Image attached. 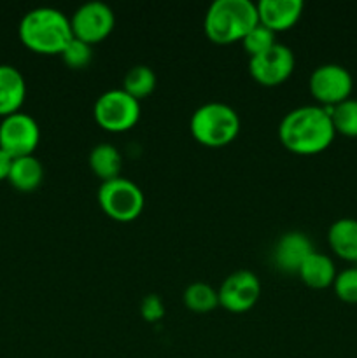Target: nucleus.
I'll list each match as a JSON object with an SVG mask.
<instances>
[{"label":"nucleus","mask_w":357,"mask_h":358,"mask_svg":"<svg viewBox=\"0 0 357 358\" xmlns=\"http://www.w3.org/2000/svg\"><path fill=\"white\" fill-rule=\"evenodd\" d=\"M219 306L230 313H245L252 310L261 296V282L248 269H240L227 276L217 290Z\"/></svg>","instance_id":"obj_11"},{"label":"nucleus","mask_w":357,"mask_h":358,"mask_svg":"<svg viewBox=\"0 0 357 358\" xmlns=\"http://www.w3.org/2000/svg\"><path fill=\"white\" fill-rule=\"evenodd\" d=\"M275 44V34H273L270 28L262 27L261 23L255 24V27L241 38V45H244L245 51L248 52V56L261 55V52H265L266 49H270Z\"/></svg>","instance_id":"obj_22"},{"label":"nucleus","mask_w":357,"mask_h":358,"mask_svg":"<svg viewBox=\"0 0 357 358\" xmlns=\"http://www.w3.org/2000/svg\"><path fill=\"white\" fill-rule=\"evenodd\" d=\"M310 93L321 107H335L350 98L354 77L349 69L338 63H324L310 73Z\"/></svg>","instance_id":"obj_7"},{"label":"nucleus","mask_w":357,"mask_h":358,"mask_svg":"<svg viewBox=\"0 0 357 358\" xmlns=\"http://www.w3.org/2000/svg\"><path fill=\"white\" fill-rule=\"evenodd\" d=\"M91 171L102 178V182L112 180V178L121 177L122 157L121 152L115 149L112 143H98L91 149L90 157H88Z\"/></svg>","instance_id":"obj_18"},{"label":"nucleus","mask_w":357,"mask_h":358,"mask_svg":"<svg viewBox=\"0 0 357 358\" xmlns=\"http://www.w3.org/2000/svg\"><path fill=\"white\" fill-rule=\"evenodd\" d=\"M41 140V128L30 114L14 112L0 122V149L13 159L31 156Z\"/></svg>","instance_id":"obj_8"},{"label":"nucleus","mask_w":357,"mask_h":358,"mask_svg":"<svg viewBox=\"0 0 357 358\" xmlns=\"http://www.w3.org/2000/svg\"><path fill=\"white\" fill-rule=\"evenodd\" d=\"M331 115L336 133L345 136H357V98H346L335 107H326Z\"/></svg>","instance_id":"obj_21"},{"label":"nucleus","mask_w":357,"mask_h":358,"mask_svg":"<svg viewBox=\"0 0 357 358\" xmlns=\"http://www.w3.org/2000/svg\"><path fill=\"white\" fill-rule=\"evenodd\" d=\"M259 23L258 7L251 0H216L205 14V34L220 45L241 42Z\"/></svg>","instance_id":"obj_3"},{"label":"nucleus","mask_w":357,"mask_h":358,"mask_svg":"<svg viewBox=\"0 0 357 358\" xmlns=\"http://www.w3.org/2000/svg\"><path fill=\"white\" fill-rule=\"evenodd\" d=\"M189 128L196 142L202 145L224 147L238 136L240 117L227 103L209 101L192 112Z\"/></svg>","instance_id":"obj_4"},{"label":"nucleus","mask_w":357,"mask_h":358,"mask_svg":"<svg viewBox=\"0 0 357 358\" xmlns=\"http://www.w3.org/2000/svg\"><path fill=\"white\" fill-rule=\"evenodd\" d=\"M154 87H156V73L147 65L132 66L122 79V90L139 101L149 96Z\"/></svg>","instance_id":"obj_19"},{"label":"nucleus","mask_w":357,"mask_h":358,"mask_svg":"<svg viewBox=\"0 0 357 358\" xmlns=\"http://www.w3.org/2000/svg\"><path fill=\"white\" fill-rule=\"evenodd\" d=\"M335 126L326 107L303 105L282 117L279 138L286 149L300 156H312L328 149L335 140Z\"/></svg>","instance_id":"obj_1"},{"label":"nucleus","mask_w":357,"mask_h":358,"mask_svg":"<svg viewBox=\"0 0 357 358\" xmlns=\"http://www.w3.org/2000/svg\"><path fill=\"white\" fill-rule=\"evenodd\" d=\"M115 16L114 10L100 0H91L77 7L70 17L74 37L88 42L90 45L104 41L114 30Z\"/></svg>","instance_id":"obj_9"},{"label":"nucleus","mask_w":357,"mask_h":358,"mask_svg":"<svg viewBox=\"0 0 357 358\" xmlns=\"http://www.w3.org/2000/svg\"><path fill=\"white\" fill-rule=\"evenodd\" d=\"M314 245L310 238L300 231H289L279 238L273 250V262L280 271L298 273L304 259L312 254Z\"/></svg>","instance_id":"obj_12"},{"label":"nucleus","mask_w":357,"mask_h":358,"mask_svg":"<svg viewBox=\"0 0 357 358\" xmlns=\"http://www.w3.org/2000/svg\"><path fill=\"white\" fill-rule=\"evenodd\" d=\"M59 56H62L63 63H65L66 66H70V69L74 70H80L91 63L93 49H91V45L88 44V42L79 41V38L74 37Z\"/></svg>","instance_id":"obj_23"},{"label":"nucleus","mask_w":357,"mask_h":358,"mask_svg":"<svg viewBox=\"0 0 357 358\" xmlns=\"http://www.w3.org/2000/svg\"><path fill=\"white\" fill-rule=\"evenodd\" d=\"M18 35L23 45L41 55H62L74 38L70 17L55 7H35L20 21Z\"/></svg>","instance_id":"obj_2"},{"label":"nucleus","mask_w":357,"mask_h":358,"mask_svg":"<svg viewBox=\"0 0 357 358\" xmlns=\"http://www.w3.org/2000/svg\"><path fill=\"white\" fill-rule=\"evenodd\" d=\"M184 304L195 313H209L219 306V296L214 287L205 282H195L184 290Z\"/></svg>","instance_id":"obj_20"},{"label":"nucleus","mask_w":357,"mask_h":358,"mask_svg":"<svg viewBox=\"0 0 357 358\" xmlns=\"http://www.w3.org/2000/svg\"><path fill=\"white\" fill-rule=\"evenodd\" d=\"M140 313L146 322H150V324L160 322L164 317V304L161 297L156 294H149L144 297L142 304H140Z\"/></svg>","instance_id":"obj_25"},{"label":"nucleus","mask_w":357,"mask_h":358,"mask_svg":"<svg viewBox=\"0 0 357 358\" xmlns=\"http://www.w3.org/2000/svg\"><path fill=\"white\" fill-rule=\"evenodd\" d=\"M10 166H13V157H10L6 150L0 149V180L9 177Z\"/></svg>","instance_id":"obj_26"},{"label":"nucleus","mask_w":357,"mask_h":358,"mask_svg":"<svg viewBox=\"0 0 357 358\" xmlns=\"http://www.w3.org/2000/svg\"><path fill=\"white\" fill-rule=\"evenodd\" d=\"M98 203L105 215L112 217L114 220L128 222L142 213L146 199H144L142 189L135 182L118 177L102 182L98 187Z\"/></svg>","instance_id":"obj_5"},{"label":"nucleus","mask_w":357,"mask_h":358,"mask_svg":"<svg viewBox=\"0 0 357 358\" xmlns=\"http://www.w3.org/2000/svg\"><path fill=\"white\" fill-rule=\"evenodd\" d=\"M255 7L259 23L276 34L293 28L301 17L304 6L301 0H261Z\"/></svg>","instance_id":"obj_13"},{"label":"nucleus","mask_w":357,"mask_h":358,"mask_svg":"<svg viewBox=\"0 0 357 358\" xmlns=\"http://www.w3.org/2000/svg\"><path fill=\"white\" fill-rule=\"evenodd\" d=\"M294 70V52L287 45L276 42L261 55L251 56L248 72L261 86H279L290 77Z\"/></svg>","instance_id":"obj_10"},{"label":"nucleus","mask_w":357,"mask_h":358,"mask_svg":"<svg viewBox=\"0 0 357 358\" xmlns=\"http://www.w3.org/2000/svg\"><path fill=\"white\" fill-rule=\"evenodd\" d=\"M42 178H44V168H42L41 161L31 154V156L13 159V166H10L7 180L18 191L28 192L37 189L42 184Z\"/></svg>","instance_id":"obj_17"},{"label":"nucleus","mask_w":357,"mask_h":358,"mask_svg":"<svg viewBox=\"0 0 357 358\" xmlns=\"http://www.w3.org/2000/svg\"><path fill=\"white\" fill-rule=\"evenodd\" d=\"M27 96V83L24 77L16 66L0 65V115L14 114L20 112Z\"/></svg>","instance_id":"obj_14"},{"label":"nucleus","mask_w":357,"mask_h":358,"mask_svg":"<svg viewBox=\"0 0 357 358\" xmlns=\"http://www.w3.org/2000/svg\"><path fill=\"white\" fill-rule=\"evenodd\" d=\"M328 243L338 257L357 262V219L343 217L328 229Z\"/></svg>","instance_id":"obj_15"},{"label":"nucleus","mask_w":357,"mask_h":358,"mask_svg":"<svg viewBox=\"0 0 357 358\" xmlns=\"http://www.w3.org/2000/svg\"><path fill=\"white\" fill-rule=\"evenodd\" d=\"M332 289L336 296L345 303H357V266L336 273Z\"/></svg>","instance_id":"obj_24"},{"label":"nucleus","mask_w":357,"mask_h":358,"mask_svg":"<svg viewBox=\"0 0 357 358\" xmlns=\"http://www.w3.org/2000/svg\"><path fill=\"white\" fill-rule=\"evenodd\" d=\"M298 275L303 280L304 285L312 287V289H326V287L332 285L336 278V268L335 262L329 255L321 254V252H312L301 268L298 269Z\"/></svg>","instance_id":"obj_16"},{"label":"nucleus","mask_w":357,"mask_h":358,"mask_svg":"<svg viewBox=\"0 0 357 358\" xmlns=\"http://www.w3.org/2000/svg\"><path fill=\"white\" fill-rule=\"evenodd\" d=\"M94 121L105 131H128L140 119V101L125 90H108L97 98L93 107Z\"/></svg>","instance_id":"obj_6"}]
</instances>
